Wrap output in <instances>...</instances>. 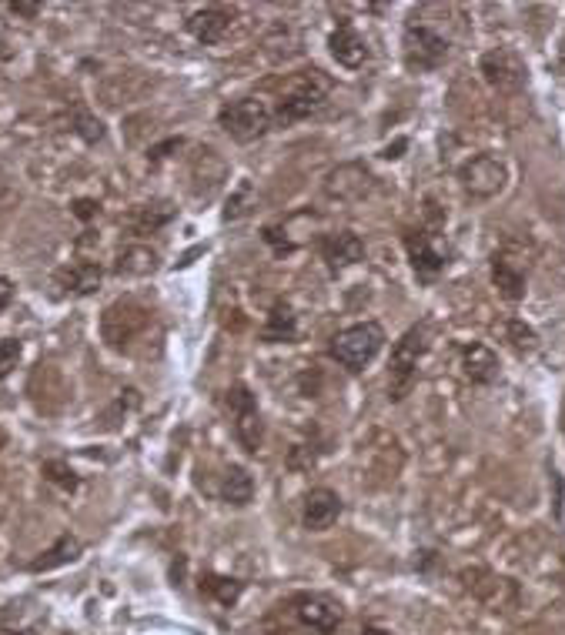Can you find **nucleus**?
I'll use <instances>...</instances> for the list:
<instances>
[{"mask_svg":"<svg viewBox=\"0 0 565 635\" xmlns=\"http://www.w3.org/2000/svg\"><path fill=\"white\" fill-rule=\"evenodd\" d=\"M562 432H565V405H562Z\"/></svg>","mask_w":565,"mask_h":635,"instance_id":"obj_38","label":"nucleus"},{"mask_svg":"<svg viewBox=\"0 0 565 635\" xmlns=\"http://www.w3.org/2000/svg\"><path fill=\"white\" fill-rule=\"evenodd\" d=\"M201 592L214 599L224 609H231L241 595H245V582L235 579V575H221V572H204L201 575Z\"/></svg>","mask_w":565,"mask_h":635,"instance_id":"obj_24","label":"nucleus"},{"mask_svg":"<svg viewBox=\"0 0 565 635\" xmlns=\"http://www.w3.org/2000/svg\"><path fill=\"white\" fill-rule=\"evenodd\" d=\"M459 358H462V375L472 385H495L499 381V355L489 345H465Z\"/></svg>","mask_w":565,"mask_h":635,"instance_id":"obj_18","label":"nucleus"},{"mask_svg":"<svg viewBox=\"0 0 565 635\" xmlns=\"http://www.w3.org/2000/svg\"><path fill=\"white\" fill-rule=\"evenodd\" d=\"M11 305H14V281L0 275V315H4Z\"/></svg>","mask_w":565,"mask_h":635,"instance_id":"obj_33","label":"nucleus"},{"mask_svg":"<svg viewBox=\"0 0 565 635\" xmlns=\"http://www.w3.org/2000/svg\"><path fill=\"white\" fill-rule=\"evenodd\" d=\"M331 94V77L325 71H318V67H311V71H301L291 77V84L285 87V94H281L278 107L271 114H275V127H291L298 121H305L315 111H321Z\"/></svg>","mask_w":565,"mask_h":635,"instance_id":"obj_1","label":"nucleus"},{"mask_svg":"<svg viewBox=\"0 0 565 635\" xmlns=\"http://www.w3.org/2000/svg\"><path fill=\"white\" fill-rule=\"evenodd\" d=\"M251 198H255V191H251V184H248V181H241V184H238V191L228 198V208H224V221H238V218H245V214L251 211V208H248Z\"/></svg>","mask_w":565,"mask_h":635,"instance_id":"obj_28","label":"nucleus"},{"mask_svg":"<svg viewBox=\"0 0 565 635\" xmlns=\"http://www.w3.org/2000/svg\"><path fill=\"white\" fill-rule=\"evenodd\" d=\"M425 351H428V328L425 325H412L395 341L392 381H388V398H392V402H402V398L412 392V385L418 378V361H422Z\"/></svg>","mask_w":565,"mask_h":635,"instance_id":"obj_4","label":"nucleus"},{"mask_svg":"<svg viewBox=\"0 0 565 635\" xmlns=\"http://www.w3.org/2000/svg\"><path fill=\"white\" fill-rule=\"evenodd\" d=\"M492 285L505 301L525 298V271L515 265L509 254H495L492 258Z\"/></svg>","mask_w":565,"mask_h":635,"instance_id":"obj_21","label":"nucleus"},{"mask_svg":"<svg viewBox=\"0 0 565 635\" xmlns=\"http://www.w3.org/2000/svg\"><path fill=\"white\" fill-rule=\"evenodd\" d=\"M84 555V542L77 539V535L64 532L61 539H57L51 549H44L37 559H31V565H27V572L41 575V572H54V569H64V565L77 562Z\"/></svg>","mask_w":565,"mask_h":635,"instance_id":"obj_19","label":"nucleus"},{"mask_svg":"<svg viewBox=\"0 0 565 635\" xmlns=\"http://www.w3.org/2000/svg\"><path fill=\"white\" fill-rule=\"evenodd\" d=\"M321 258L338 275V271H348L358 261H365V241L355 231H331L321 238Z\"/></svg>","mask_w":565,"mask_h":635,"instance_id":"obj_14","label":"nucleus"},{"mask_svg":"<svg viewBox=\"0 0 565 635\" xmlns=\"http://www.w3.org/2000/svg\"><path fill=\"white\" fill-rule=\"evenodd\" d=\"M104 281V268L94 265V261H74V265H64L54 271V285L64 291V295H94Z\"/></svg>","mask_w":565,"mask_h":635,"instance_id":"obj_16","label":"nucleus"},{"mask_svg":"<svg viewBox=\"0 0 565 635\" xmlns=\"http://www.w3.org/2000/svg\"><path fill=\"white\" fill-rule=\"evenodd\" d=\"M479 71L485 84L499 94H522L529 84V67H525L522 54H515L512 47H495V51L482 54Z\"/></svg>","mask_w":565,"mask_h":635,"instance_id":"obj_9","label":"nucleus"},{"mask_svg":"<svg viewBox=\"0 0 565 635\" xmlns=\"http://www.w3.org/2000/svg\"><path fill=\"white\" fill-rule=\"evenodd\" d=\"M362 635H392V632H388V629H382V625H378V622H365Z\"/></svg>","mask_w":565,"mask_h":635,"instance_id":"obj_37","label":"nucleus"},{"mask_svg":"<svg viewBox=\"0 0 565 635\" xmlns=\"http://www.w3.org/2000/svg\"><path fill=\"white\" fill-rule=\"evenodd\" d=\"M47 622V609L37 595H21L0 609V629L11 635H34Z\"/></svg>","mask_w":565,"mask_h":635,"instance_id":"obj_13","label":"nucleus"},{"mask_svg":"<svg viewBox=\"0 0 565 635\" xmlns=\"http://www.w3.org/2000/svg\"><path fill=\"white\" fill-rule=\"evenodd\" d=\"M372 188H375V178H372V171H368L365 164H342V168L331 171L328 181H325L328 198L345 201V204L368 198Z\"/></svg>","mask_w":565,"mask_h":635,"instance_id":"obj_12","label":"nucleus"},{"mask_svg":"<svg viewBox=\"0 0 565 635\" xmlns=\"http://www.w3.org/2000/svg\"><path fill=\"white\" fill-rule=\"evenodd\" d=\"M74 124H77V134H81V138H84L87 144H97V141L104 138V124L97 121L94 114L77 111V114H74Z\"/></svg>","mask_w":565,"mask_h":635,"instance_id":"obj_30","label":"nucleus"},{"mask_svg":"<svg viewBox=\"0 0 565 635\" xmlns=\"http://www.w3.org/2000/svg\"><path fill=\"white\" fill-rule=\"evenodd\" d=\"M405 254L408 261H412V271L422 281H435L448 268V261H452L448 241H442V234L425 231V228L405 234Z\"/></svg>","mask_w":565,"mask_h":635,"instance_id":"obj_8","label":"nucleus"},{"mask_svg":"<svg viewBox=\"0 0 565 635\" xmlns=\"http://www.w3.org/2000/svg\"><path fill=\"white\" fill-rule=\"evenodd\" d=\"M459 184L472 201H492L499 198L509 184V164L499 154H475L459 168Z\"/></svg>","mask_w":565,"mask_h":635,"instance_id":"obj_6","label":"nucleus"},{"mask_svg":"<svg viewBox=\"0 0 565 635\" xmlns=\"http://www.w3.org/2000/svg\"><path fill=\"white\" fill-rule=\"evenodd\" d=\"M291 609H295L301 625H308V629L318 632V635H335L338 625H342V619H345L342 605H338L325 592H298V595H291Z\"/></svg>","mask_w":565,"mask_h":635,"instance_id":"obj_10","label":"nucleus"},{"mask_svg":"<svg viewBox=\"0 0 565 635\" xmlns=\"http://www.w3.org/2000/svg\"><path fill=\"white\" fill-rule=\"evenodd\" d=\"M218 495H221V502H224V505L248 508L251 502H255V478H251L248 468L231 465L228 472H224V478H221Z\"/></svg>","mask_w":565,"mask_h":635,"instance_id":"obj_22","label":"nucleus"},{"mask_svg":"<svg viewBox=\"0 0 565 635\" xmlns=\"http://www.w3.org/2000/svg\"><path fill=\"white\" fill-rule=\"evenodd\" d=\"M502 335H505V341H509V348L519 351V355H535V351H539V331H535L532 325H525L522 318L505 321Z\"/></svg>","mask_w":565,"mask_h":635,"instance_id":"obj_26","label":"nucleus"},{"mask_svg":"<svg viewBox=\"0 0 565 635\" xmlns=\"http://www.w3.org/2000/svg\"><path fill=\"white\" fill-rule=\"evenodd\" d=\"M295 338H298L295 308L285 305V301H278V305L271 308L268 321L261 325V341H268V345H281V341H295Z\"/></svg>","mask_w":565,"mask_h":635,"instance_id":"obj_23","label":"nucleus"},{"mask_svg":"<svg viewBox=\"0 0 565 635\" xmlns=\"http://www.w3.org/2000/svg\"><path fill=\"white\" fill-rule=\"evenodd\" d=\"M385 341H388L385 328L378 325V321H358V325H348L331 338L328 355L348 371H365L378 355H382Z\"/></svg>","mask_w":565,"mask_h":635,"instance_id":"obj_2","label":"nucleus"},{"mask_svg":"<svg viewBox=\"0 0 565 635\" xmlns=\"http://www.w3.org/2000/svg\"><path fill=\"white\" fill-rule=\"evenodd\" d=\"M402 57H405L408 71L432 74L448 61V41L438 31H432L428 24L412 21L402 34Z\"/></svg>","mask_w":565,"mask_h":635,"instance_id":"obj_7","label":"nucleus"},{"mask_svg":"<svg viewBox=\"0 0 565 635\" xmlns=\"http://www.w3.org/2000/svg\"><path fill=\"white\" fill-rule=\"evenodd\" d=\"M405 148H408V141H405V138H398L395 144H388V148L382 151V158H385V161H395V158H402V154H398V151H405Z\"/></svg>","mask_w":565,"mask_h":635,"instance_id":"obj_36","label":"nucleus"},{"mask_svg":"<svg viewBox=\"0 0 565 635\" xmlns=\"http://www.w3.org/2000/svg\"><path fill=\"white\" fill-rule=\"evenodd\" d=\"M224 402H228L231 432H235L238 445L245 448L248 455H258V452H261V442H265V422H261L255 392H251L248 385H241V381H238V385L228 388Z\"/></svg>","mask_w":565,"mask_h":635,"instance_id":"obj_5","label":"nucleus"},{"mask_svg":"<svg viewBox=\"0 0 565 635\" xmlns=\"http://www.w3.org/2000/svg\"><path fill=\"white\" fill-rule=\"evenodd\" d=\"M228 27H231V11H224V7H204V11L188 17V34L204 47L221 44Z\"/></svg>","mask_w":565,"mask_h":635,"instance_id":"obj_20","label":"nucleus"},{"mask_svg":"<svg viewBox=\"0 0 565 635\" xmlns=\"http://www.w3.org/2000/svg\"><path fill=\"white\" fill-rule=\"evenodd\" d=\"M261 238H265V244H268V248H275L278 254H285V251H291V248H295V244L288 241V231H285V224H268V228H265V234H261Z\"/></svg>","mask_w":565,"mask_h":635,"instance_id":"obj_31","label":"nucleus"},{"mask_svg":"<svg viewBox=\"0 0 565 635\" xmlns=\"http://www.w3.org/2000/svg\"><path fill=\"white\" fill-rule=\"evenodd\" d=\"M328 47H331V57H335V61L342 64V67H348V71L362 67L368 57H372V47H368L365 37L358 34L348 21H342V24L335 27V31H331Z\"/></svg>","mask_w":565,"mask_h":635,"instance_id":"obj_15","label":"nucleus"},{"mask_svg":"<svg viewBox=\"0 0 565 635\" xmlns=\"http://www.w3.org/2000/svg\"><path fill=\"white\" fill-rule=\"evenodd\" d=\"M154 268H158V254H154L151 248H141V244L124 248L118 254V265H114L118 275H151Z\"/></svg>","mask_w":565,"mask_h":635,"instance_id":"obj_25","label":"nucleus"},{"mask_svg":"<svg viewBox=\"0 0 565 635\" xmlns=\"http://www.w3.org/2000/svg\"><path fill=\"white\" fill-rule=\"evenodd\" d=\"M338 519H342V495L325 485L311 488L305 495V502H301V522H305V529L328 532Z\"/></svg>","mask_w":565,"mask_h":635,"instance_id":"obj_11","label":"nucleus"},{"mask_svg":"<svg viewBox=\"0 0 565 635\" xmlns=\"http://www.w3.org/2000/svg\"><path fill=\"white\" fill-rule=\"evenodd\" d=\"M174 214H178V208H174L171 201H148V204H138V208H131L124 214V228L131 234H138V238H144V234H154V231H161L164 224H171Z\"/></svg>","mask_w":565,"mask_h":635,"instance_id":"obj_17","label":"nucleus"},{"mask_svg":"<svg viewBox=\"0 0 565 635\" xmlns=\"http://www.w3.org/2000/svg\"><path fill=\"white\" fill-rule=\"evenodd\" d=\"M41 475L51 485L61 488V492H77V488H81V478H77L74 468L67 462H61V458H47V462L41 465Z\"/></svg>","mask_w":565,"mask_h":635,"instance_id":"obj_27","label":"nucleus"},{"mask_svg":"<svg viewBox=\"0 0 565 635\" xmlns=\"http://www.w3.org/2000/svg\"><path fill=\"white\" fill-rule=\"evenodd\" d=\"M21 355H24V348H21V341H17V338H4V341H0V381H4L17 368Z\"/></svg>","mask_w":565,"mask_h":635,"instance_id":"obj_29","label":"nucleus"},{"mask_svg":"<svg viewBox=\"0 0 565 635\" xmlns=\"http://www.w3.org/2000/svg\"><path fill=\"white\" fill-rule=\"evenodd\" d=\"M71 211H74V218H77V221H91V218H97V211H101V204H97L94 198H77Z\"/></svg>","mask_w":565,"mask_h":635,"instance_id":"obj_32","label":"nucleus"},{"mask_svg":"<svg viewBox=\"0 0 565 635\" xmlns=\"http://www.w3.org/2000/svg\"><path fill=\"white\" fill-rule=\"evenodd\" d=\"M218 124L231 141L251 144L265 138L271 127H275V114H271V107L265 101H258V97H238V101L221 107Z\"/></svg>","mask_w":565,"mask_h":635,"instance_id":"obj_3","label":"nucleus"},{"mask_svg":"<svg viewBox=\"0 0 565 635\" xmlns=\"http://www.w3.org/2000/svg\"><path fill=\"white\" fill-rule=\"evenodd\" d=\"M7 11L27 17V21H34V17L41 14V4H24V0H14V4H7Z\"/></svg>","mask_w":565,"mask_h":635,"instance_id":"obj_35","label":"nucleus"},{"mask_svg":"<svg viewBox=\"0 0 565 635\" xmlns=\"http://www.w3.org/2000/svg\"><path fill=\"white\" fill-rule=\"evenodd\" d=\"M178 148H184V141H181V138H171V141L158 144V148H151L148 158H151V161H161V158H168V151H178Z\"/></svg>","mask_w":565,"mask_h":635,"instance_id":"obj_34","label":"nucleus"}]
</instances>
